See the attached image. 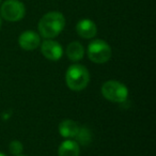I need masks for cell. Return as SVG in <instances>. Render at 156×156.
Returning a JSON list of instances; mask_svg holds the SVG:
<instances>
[{
    "label": "cell",
    "mask_w": 156,
    "mask_h": 156,
    "mask_svg": "<svg viewBox=\"0 0 156 156\" xmlns=\"http://www.w3.org/2000/svg\"><path fill=\"white\" fill-rule=\"evenodd\" d=\"M65 26V18L60 12H49L41 18L39 31L45 39L56 37Z\"/></svg>",
    "instance_id": "obj_1"
},
{
    "label": "cell",
    "mask_w": 156,
    "mask_h": 156,
    "mask_svg": "<svg viewBox=\"0 0 156 156\" xmlns=\"http://www.w3.org/2000/svg\"><path fill=\"white\" fill-rule=\"evenodd\" d=\"M89 72L85 66L79 64H73L67 69L65 80L67 87L74 91H81L89 83Z\"/></svg>",
    "instance_id": "obj_2"
},
{
    "label": "cell",
    "mask_w": 156,
    "mask_h": 156,
    "mask_svg": "<svg viewBox=\"0 0 156 156\" xmlns=\"http://www.w3.org/2000/svg\"><path fill=\"white\" fill-rule=\"evenodd\" d=\"M102 94L106 100L122 103L127 98L128 90L123 83L115 80H108L103 85Z\"/></svg>",
    "instance_id": "obj_3"
},
{
    "label": "cell",
    "mask_w": 156,
    "mask_h": 156,
    "mask_svg": "<svg viewBox=\"0 0 156 156\" xmlns=\"http://www.w3.org/2000/svg\"><path fill=\"white\" fill-rule=\"evenodd\" d=\"M88 57L94 63H105L111 58V48L105 41L95 40L88 46Z\"/></svg>",
    "instance_id": "obj_4"
},
{
    "label": "cell",
    "mask_w": 156,
    "mask_h": 156,
    "mask_svg": "<svg viewBox=\"0 0 156 156\" xmlns=\"http://www.w3.org/2000/svg\"><path fill=\"white\" fill-rule=\"evenodd\" d=\"M0 13L8 22H18L25 16L26 9L24 3L18 0H7L0 8Z\"/></svg>",
    "instance_id": "obj_5"
},
{
    "label": "cell",
    "mask_w": 156,
    "mask_h": 156,
    "mask_svg": "<svg viewBox=\"0 0 156 156\" xmlns=\"http://www.w3.org/2000/svg\"><path fill=\"white\" fill-rule=\"evenodd\" d=\"M42 54L46 57L47 59L52 61H57L62 57L63 49L61 47V45L56 41H52V40L48 39L46 41H44L42 43L41 46Z\"/></svg>",
    "instance_id": "obj_6"
},
{
    "label": "cell",
    "mask_w": 156,
    "mask_h": 156,
    "mask_svg": "<svg viewBox=\"0 0 156 156\" xmlns=\"http://www.w3.org/2000/svg\"><path fill=\"white\" fill-rule=\"evenodd\" d=\"M40 35L34 31H25L18 37V44L25 50H33L40 45Z\"/></svg>",
    "instance_id": "obj_7"
},
{
    "label": "cell",
    "mask_w": 156,
    "mask_h": 156,
    "mask_svg": "<svg viewBox=\"0 0 156 156\" xmlns=\"http://www.w3.org/2000/svg\"><path fill=\"white\" fill-rule=\"evenodd\" d=\"M76 31L83 39H92L95 37L98 28L91 20H81L76 25Z\"/></svg>",
    "instance_id": "obj_8"
},
{
    "label": "cell",
    "mask_w": 156,
    "mask_h": 156,
    "mask_svg": "<svg viewBox=\"0 0 156 156\" xmlns=\"http://www.w3.org/2000/svg\"><path fill=\"white\" fill-rule=\"evenodd\" d=\"M79 145L74 140H65L59 147V156H79Z\"/></svg>",
    "instance_id": "obj_9"
},
{
    "label": "cell",
    "mask_w": 156,
    "mask_h": 156,
    "mask_svg": "<svg viewBox=\"0 0 156 156\" xmlns=\"http://www.w3.org/2000/svg\"><path fill=\"white\" fill-rule=\"evenodd\" d=\"M78 127L79 126L77 125L76 122L72 121V120H64L59 125V133L61 136L65 137V138H71V137H75Z\"/></svg>",
    "instance_id": "obj_10"
},
{
    "label": "cell",
    "mask_w": 156,
    "mask_h": 156,
    "mask_svg": "<svg viewBox=\"0 0 156 156\" xmlns=\"http://www.w3.org/2000/svg\"><path fill=\"white\" fill-rule=\"evenodd\" d=\"M83 54H85V49L79 42H73L69 44L66 48V55L72 61H79L80 59H83Z\"/></svg>",
    "instance_id": "obj_11"
},
{
    "label": "cell",
    "mask_w": 156,
    "mask_h": 156,
    "mask_svg": "<svg viewBox=\"0 0 156 156\" xmlns=\"http://www.w3.org/2000/svg\"><path fill=\"white\" fill-rule=\"evenodd\" d=\"M74 138H76L77 142H79L80 144L87 145L91 142L92 134L87 127H78V130Z\"/></svg>",
    "instance_id": "obj_12"
},
{
    "label": "cell",
    "mask_w": 156,
    "mask_h": 156,
    "mask_svg": "<svg viewBox=\"0 0 156 156\" xmlns=\"http://www.w3.org/2000/svg\"><path fill=\"white\" fill-rule=\"evenodd\" d=\"M23 151V144L17 140H13L10 143V152L14 155H20Z\"/></svg>",
    "instance_id": "obj_13"
},
{
    "label": "cell",
    "mask_w": 156,
    "mask_h": 156,
    "mask_svg": "<svg viewBox=\"0 0 156 156\" xmlns=\"http://www.w3.org/2000/svg\"><path fill=\"white\" fill-rule=\"evenodd\" d=\"M0 156H5V155L3 153H0Z\"/></svg>",
    "instance_id": "obj_14"
},
{
    "label": "cell",
    "mask_w": 156,
    "mask_h": 156,
    "mask_svg": "<svg viewBox=\"0 0 156 156\" xmlns=\"http://www.w3.org/2000/svg\"><path fill=\"white\" fill-rule=\"evenodd\" d=\"M0 27H1V17H0Z\"/></svg>",
    "instance_id": "obj_15"
},
{
    "label": "cell",
    "mask_w": 156,
    "mask_h": 156,
    "mask_svg": "<svg viewBox=\"0 0 156 156\" xmlns=\"http://www.w3.org/2000/svg\"><path fill=\"white\" fill-rule=\"evenodd\" d=\"M16 156H23V155H16Z\"/></svg>",
    "instance_id": "obj_16"
},
{
    "label": "cell",
    "mask_w": 156,
    "mask_h": 156,
    "mask_svg": "<svg viewBox=\"0 0 156 156\" xmlns=\"http://www.w3.org/2000/svg\"><path fill=\"white\" fill-rule=\"evenodd\" d=\"M0 3H1V0H0Z\"/></svg>",
    "instance_id": "obj_17"
}]
</instances>
